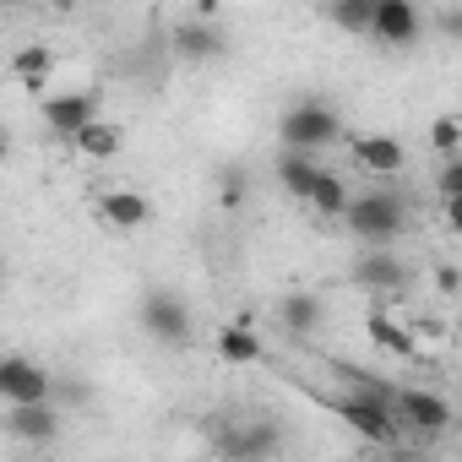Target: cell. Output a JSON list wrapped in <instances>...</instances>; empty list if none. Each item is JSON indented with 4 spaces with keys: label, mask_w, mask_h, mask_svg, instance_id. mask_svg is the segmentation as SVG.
<instances>
[{
    "label": "cell",
    "mask_w": 462,
    "mask_h": 462,
    "mask_svg": "<svg viewBox=\"0 0 462 462\" xmlns=\"http://www.w3.org/2000/svg\"><path fill=\"white\" fill-rule=\"evenodd\" d=\"M0 283H6V251H0Z\"/></svg>",
    "instance_id": "4316f807"
},
{
    "label": "cell",
    "mask_w": 462,
    "mask_h": 462,
    "mask_svg": "<svg viewBox=\"0 0 462 462\" xmlns=\"http://www.w3.org/2000/svg\"><path fill=\"white\" fill-rule=\"evenodd\" d=\"M136 321H142V332L158 337L163 348H180V343L190 337V310H185L174 294H147L142 310H136Z\"/></svg>",
    "instance_id": "8992f818"
},
{
    "label": "cell",
    "mask_w": 462,
    "mask_h": 462,
    "mask_svg": "<svg viewBox=\"0 0 462 462\" xmlns=\"http://www.w3.org/2000/svg\"><path fill=\"white\" fill-rule=\"evenodd\" d=\"M370 6H375V0H343V6H332L327 17L343 33H370Z\"/></svg>",
    "instance_id": "44dd1931"
},
{
    "label": "cell",
    "mask_w": 462,
    "mask_h": 462,
    "mask_svg": "<svg viewBox=\"0 0 462 462\" xmlns=\"http://www.w3.org/2000/svg\"><path fill=\"white\" fill-rule=\"evenodd\" d=\"M12 158V142H6V131H0V163H6Z\"/></svg>",
    "instance_id": "484cf974"
},
{
    "label": "cell",
    "mask_w": 462,
    "mask_h": 462,
    "mask_svg": "<svg viewBox=\"0 0 462 462\" xmlns=\"http://www.w3.org/2000/svg\"><path fill=\"white\" fill-rule=\"evenodd\" d=\"M278 321H283V332H294V337H310V332L327 321V305H321L316 294H289V300L278 305Z\"/></svg>",
    "instance_id": "ac0fdd59"
},
{
    "label": "cell",
    "mask_w": 462,
    "mask_h": 462,
    "mask_svg": "<svg viewBox=\"0 0 462 462\" xmlns=\"http://www.w3.org/2000/svg\"><path fill=\"white\" fill-rule=\"evenodd\" d=\"M169 44H174L180 60H212V55H223V33H212L207 23H180L169 33Z\"/></svg>",
    "instance_id": "e0dca14e"
},
{
    "label": "cell",
    "mask_w": 462,
    "mask_h": 462,
    "mask_svg": "<svg viewBox=\"0 0 462 462\" xmlns=\"http://www.w3.org/2000/svg\"><path fill=\"white\" fill-rule=\"evenodd\" d=\"M98 217H104L109 228H120V235H136V228L152 223V201H147L142 190H104V196H98Z\"/></svg>",
    "instance_id": "7c38bea8"
},
{
    "label": "cell",
    "mask_w": 462,
    "mask_h": 462,
    "mask_svg": "<svg viewBox=\"0 0 462 462\" xmlns=\"http://www.w3.org/2000/svg\"><path fill=\"white\" fill-rule=\"evenodd\" d=\"M435 190H440V201H462V158H440Z\"/></svg>",
    "instance_id": "603a6c76"
},
{
    "label": "cell",
    "mask_w": 462,
    "mask_h": 462,
    "mask_svg": "<svg viewBox=\"0 0 462 462\" xmlns=\"http://www.w3.org/2000/svg\"><path fill=\"white\" fill-rule=\"evenodd\" d=\"M240 196H245V185H240V174H228V180H223V207H235Z\"/></svg>",
    "instance_id": "d4e9b609"
},
{
    "label": "cell",
    "mask_w": 462,
    "mask_h": 462,
    "mask_svg": "<svg viewBox=\"0 0 462 462\" xmlns=\"http://www.w3.org/2000/svg\"><path fill=\"white\" fill-rule=\"evenodd\" d=\"M217 359L223 365H256L262 359V337H256V327L251 321H228L223 332H217Z\"/></svg>",
    "instance_id": "2e32d148"
},
{
    "label": "cell",
    "mask_w": 462,
    "mask_h": 462,
    "mask_svg": "<svg viewBox=\"0 0 462 462\" xmlns=\"http://www.w3.org/2000/svg\"><path fill=\"white\" fill-rule=\"evenodd\" d=\"M98 104H104L98 88H77V93H50V98L39 104V115H44V125H50L60 142H71L88 120H98Z\"/></svg>",
    "instance_id": "5b68a950"
},
{
    "label": "cell",
    "mask_w": 462,
    "mask_h": 462,
    "mask_svg": "<svg viewBox=\"0 0 462 462\" xmlns=\"http://www.w3.org/2000/svg\"><path fill=\"white\" fill-rule=\"evenodd\" d=\"M343 223H348V235L370 251H392L402 235H408V201L397 190H365V196H348L343 207Z\"/></svg>",
    "instance_id": "6da1fadb"
},
{
    "label": "cell",
    "mask_w": 462,
    "mask_h": 462,
    "mask_svg": "<svg viewBox=\"0 0 462 462\" xmlns=\"http://www.w3.org/2000/svg\"><path fill=\"white\" fill-rule=\"evenodd\" d=\"M0 402L6 408H39L55 402V375L28 354H0Z\"/></svg>",
    "instance_id": "277c9868"
},
{
    "label": "cell",
    "mask_w": 462,
    "mask_h": 462,
    "mask_svg": "<svg viewBox=\"0 0 462 462\" xmlns=\"http://www.w3.org/2000/svg\"><path fill=\"white\" fill-rule=\"evenodd\" d=\"M354 283L370 289L375 300H386V294H402V289H408V267H402L392 251H365V256L354 262Z\"/></svg>",
    "instance_id": "30bf717a"
},
{
    "label": "cell",
    "mask_w": 462,
    "mask_h": 462,
    "mask_svg": "<svg viewBox=\"0 0 462 462\" xmlns=\"http://www.w3.org/2000/svg\"><path fill=\"white\" fill-rule=\"evenodd\" d=\"M12 77H17L28 93H44L50 77H55V50H50V44H23V50L12 55Z\"/></svg>",
    "instance_id": "9a60e30c"
},
{
    "label": "cell",
    "mask_w": 462,
    "mask_h": 462,
    "mask_svg": "<svg viewBox=\"0 0 462 462\" xmlns=\"http://www.w3.org/2000/svg\"><path fill=\"white\" fill-rule=\"evenodd\" d=\"M316 174H321V163H316V158H305V152H283V158H278V185H283L294 201H305V196H310Z\"/></svg>",
    "instance_id": "d6986e66"
},
{
    "label": "cell",
    "mask_w": 462,
    "mask_h": 462,
    "mask_svg": "<svg viewBox=\"0 0 462 462\" xmlns=\"http://www.w3.org/2000/svg\"><path fill=\"white\" fill-rule=\"evenodd\" d=\"M386 408H392L402 440L408 435H446L451 430V402L440 392H430V386H397Z\"/></svg>",
    "instance_id": "3957f363"
},
{
    "label": "cell",
    "mask_w": 462,
    "mask_h": 462,
    "mask_svg": "<svg viewBox=\"0 0 462 462\" xmlns=\"http://www.w3.org/2000/svg\"><path fill=\"white\" fill-rule=\"evenodd\" d=\"M419 12L408 6V0H375L370 6V39H381V44H392V50H402V44H413L419 39Z\"/></svg>",
    "instance_id": "9c48e42d"
},
{
    "label": "cell",
    "mask_w": 462,
    "mask_h": 462,
    "mask_svg": "<svg viewBox=\"0 0 462 462\" xmlns=\"http://www.w3.org/2000/svg\"><path fill=\"white\" fill-rule=\"evenodd\" d=\"M397 462H419V457H397Z\"/></svg>",
    "instance_id": "83f0119b"
},
{
    "label": "cell",
    "mask_w": 462,
    "mask_h": 462,
    "mask_svg": "<svg viewBox=\"0 0 462 462\" xmlns=\"http://www.w3.org/2000/svg\"><path fill=\"white\" fill-rule=\"evenodd\" d=\"M430 147H435L440 158H457V147H462V120H457V115H435V125H430Z\"/></svg>",
    "instance_id": "7402d4cb"
},
{
    "label": "cell",
    "mask_w": 462,
    "mask_h": 462,
    "mask_svg": "<svg viewBox=\"0 0 462 462\" xmlns=\"http://www.w3.org/2000/svg\"><path fill=\"white\" fill-rule=\"evenodd\" d=\"M217 451L228 462H267L278 451V424H223L217 430Z\"/></svg>",
    "instance_id": "52a82bcc"
},
{
    "label": "cell",
    "mask_w": 462,
    "mask_h": 462,
    "mask_svg": "<svg viewBox=\"0 0 462 462\" xmlns=\"http://www.w3.org/2000/svg\"><path fill=\"white\" fill-rule=\"evenodd\" d=\"M6 435L23 446H50L60 435V408L39 402V408H6Z\"/></svg>",
    "instance_id": "8fae6325"
},
{
    "label": "cell",
    "mask_w": 462,
    "mask_h": 462,
    "mask_svg": "<svg viewBox=\"0 0 462 462\" xmlns=\"http://www.w3.org/2000/svg\"><path fill=\"white\" fill-rule=\"evenodd\" d=\"M435 289H440L446 300L457 294V267H451V262H440V267H435Z\"/></svg>",
    "instance_id": "cb8c5ba5"
},
{
    "label": "cell",
    "mask_w": 462,
    "mask_h": 462,
    "mask_svg": "<svg viewBox=\"0 0 462 462\" xmlns=\"http://www.w3.org/2000/svg\"><path fill=\"white\" fill-rule=\"evenodd\" d=\"M278 131H283V152L316 158V152H327V147L343 142V115H337L332 104H321V98H305V104H294V109L283 115Z\"/></svg>",
    "instance_id": "7a4b0ae2"
},
{
    "label": "cell",
    "mask_w": 462,
    "mask_h": 462,
    "mask_svg": "<svg viewBox=\"0 0 462 462\" xmlns=\"http://www.w3.org/2000/svg\"><path fill=\"white\" fill-rule=\"evenodd\" d=\"M71 147L88 158V163H109V158H120L125 152V125H115V120H88L77 136H71Z\"/></svg>",
    "instance_id": "4fadbf2b"
},
{
    "label": "cell",
    "mask_w": 462,
    "mask_h": 462,
    "mask_svg": "<svg viewBox=\"0 0 462 462\" xmlns=\"http://www.w3.org/2000/svg\"><path fill=\"white\" fill-rule=\"evenodd\" d=\"M365 332H370V343H375V348H386V354H397V359H413V354H419L413 327H408V321H397V316H392V310H381V305H370Z\"/></svg>",
    "instance_id": "5bb4252c"
},
{
    "label": "cell",
    "mask_w": 462,
    "mask_h": 462,
    "mask_svg": "<svg viewBox=\"0 0 462 462\" xmlns=\"http://www.w3.org/2000/svg\"><path fill=\"white\" fill-rule=\"evenodd\" d=\"M305 207H316L321 217H343V207H348V185H343V174L321 169L316 185H310V196H305Z\"/></svg>",
    "instance_id": "ffe728a7"
},
{
    "label": "cell",
    "mask_w": 462,
    "mask_h": 462,
    "mask_svg": "<svg viewBox=\"0 0 462 462\" xmlns=\"http://www.w3.org/2000/svg\"><path fill=\"white\" fill-rule=\"evenodd\" d=\"M348 152H354V163H359L365 174H381V180L402 174V163H408L402 142H397V136H386V131H365V136H348Z\"/></svg>",
    "instance_id": "ba28073f"
}]
</instances>
